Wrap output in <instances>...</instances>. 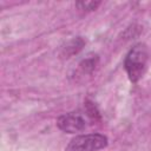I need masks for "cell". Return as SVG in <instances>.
Returning <instances> with one entry per match:
<instances>
[{"mask_svg":"<svg viewBox=\"0 0 151 151\" xmlns=\"http://www.w3.org/2000/svg\"><path fill=\"white\" fill-rule=\"evenodd\" d=\"M149 60V52L145 44H136L126 54L124 66L130 81L137 83L145 73Z\"/></svg>","mask_w":151,"mask_h":151,"instance_id":"6da1fadb","label":"cell"},{"mask_svg":"<svg viewBox=\"0 0 151 151\" xmlns=\"http://www.w3.org/2000/svg\"><path fill=\"white\" fill-rule=\"evenodd\" d=\"M109 144L107 137L101 133L76 136L65 147V151H99Z\"/></svg>","mask_w":151,"mask_h":151,"instance_id":"7a4b0ae2","label":"cell"},{"mask_svg":"<svg viewBox=\"0 0 151 151\" xmlns=\"http://www.w3.org/2000/svg\"><path fill=\"white\" fill-rule=\"evenodd\" d=\"M57 126L59 130L67 133L81 132L86 129V118L79 112H68L60 116L57 120Z\"/></svg>","mask_w":151,"mask_h":151,"instance_id":"3957f363","label":"cell"},{"mask_svg":"<svg viewBox=\"0 0 151 151\" xmlns=\"http://www.w3.org/2000/svg\"><path fill=\"white\" fill-rule=\"evenodd\" d=\"M97 65H98V58H97V55H93V57L84 59L79 64V71L83 74H91L94 71Z\"/></svg>","mask_w":151,"mask_h":151,"instance_id":"277c9868","label":"cell"},{"mask_svg":"<svg viewBox=\"0 0 151 151\" xmlns=\"http://www.w3.org/2000/svg\"><path fill=\"white\" fill-rule=\"evenodd\" d=\"M99 5H100L99 1H79V2L76 4V6H77L79 9L86 11V12L97 9V7H98Z\"/></svg>","mask_w":151,"mask_h":151,"instance_id":"5b68a950","label":"cell"}]
</instances>
